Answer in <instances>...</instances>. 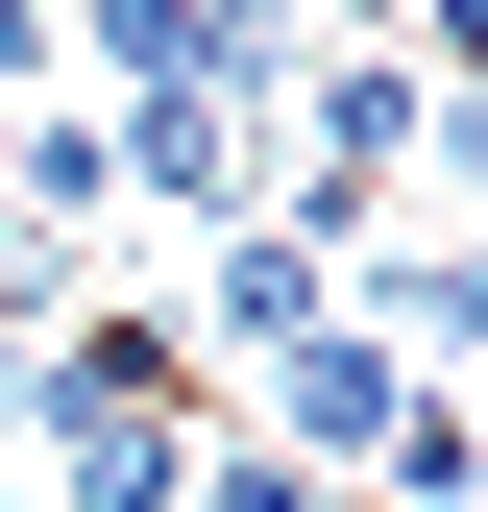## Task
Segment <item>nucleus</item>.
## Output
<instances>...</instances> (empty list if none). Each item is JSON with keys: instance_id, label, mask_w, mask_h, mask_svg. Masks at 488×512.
Returning <instances> with one entry per match:
<instances>
[{"instance_id": "obj_1", "label": "nucleus", "mask_w": 488, "mask_h": 512, "mask_svg": "<svg viewBox=\"0 0 488 512\" xmlns=\"http://www.w3.org/2000/svg\"><path fill=\"white\" fill-rule=\"evenodd\" d=\"M220 391H244V439H269V464H318V488H366V464H391V415H415V366L366 342V317H318V342L220 366Z\"/></svg>"}, {"instance_id": "obj_2", "label": "nucleus", "mask_w": 488, "mask_h": 512, "mask_svg": "<svg viewBox=\"0 0 488 512\" xmlns=\"http://www.w3.org/2000/svg\"><path fill=\"white\" fill-rule=\"evenodd\" d=\"M171 512H342L318 464H269V439H196V488H171Z\"/></svg>"}, {"instance_id": "obj_3", "label": "nucleus", "mask_w": 488, "mask_h": 512, "mask_svg": "<svg viewBox=\"0 0 488 512\" xmlns=\"http://www.w3.org/2000/svg\"><path fill=\"white\" fill-rule=\"evenodd\" d=\"M0 464H25V366H0Z\"/></svg>"}]
</instances>
